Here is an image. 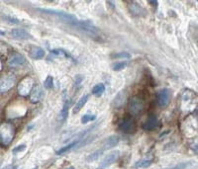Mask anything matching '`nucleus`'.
<instances>
[{
    "instance_id": "nucleus-1",
    "label": "nucleus",
    "mask_w": 198,
    "mask_h": 169,
    "mask_svg": "<svg viewBox=\"0 0 198 169\" xmlns=\"http://www.w3.org/2000/svg\"><path fill=\"white\" fill-rule=\"evenodd\" d=\"M16 134V129L13 124L3 122L0 124V143L7 146L13 141Z\"/></svg>"
},
{
    "instance_id": "nucleus-2",
    "label": "nucleus",
    "mask_w": 198,
    "mask_h": 169,
    "mask_svg": "<svg viewBox=\"0 0 198 169\" xmlns=\"http://www.w3.org/2000/svg\"><path fill=\"white\" fill-rule=\"evenodd\" d=\"M74 28H77L79 31H81L82 33L86 34L88 37L92 38L94 40H101V32L100 30H98L93 24L89 21H79L73 25Z\"/></svg>"
},
{
    "instance_id": "nucleus-3",
    "label": "nucleus",
    "mask_w": 198,
    "mask_h": 169,
    "mask_svg": "<svg viewBox=\"0 0 198 169\" xmlns=\"http://www.w3.org/2000/svg\"><path fill=\"white\" fill-rule=\"evenodd\" d=\"M37 11H40L42 13L47 14V15H51V16H55L57 17L59 20L63 21L66 24H70L71 26H73L74 24L77 22V18L70 13H66L65 11H59V10H52V9H44V8H38Z\"/></svg>"
},
{
    "instance_id": "nucleus-4",
    "label": "nucleus",
    "mask_w": 198,
    "mask_h": 169,
    "mask_svg": "<svg viewBox=\"0 0 198 169\" xmlns=\"http://www.w3.org/2000/svg\"><path fill=\"white\" fill-rule=\"evenodd\" d=\"M34 87V79L31 76H25L18 84V93L22 97L30 95Z\"/></svg>"
},
{
    "instance_id": "nucleus-5",
    "label": "nucleus",
    "mask_w": 198,
    "mask_h": 169,
    "mask_svg": "<svg viewBox=\"0 0 198 169\" xmlns=\"http://www.w3.org/2000/svg\"><path fill=\"white\" fill-rule=\"evenodd\" d=\"M119 130H121L125 134H134L137 130V124L135 120L130 116H126L119 122Z\"/></svg>"
},
{
    "instance_id": "nucleus-6",
    "label": "nucleus",
    "mask_w": 198,
    "mask_h": 169,
    "mask_svg": "<svg viewBox=\"0 0 198 169\" xmlns=\"http://www.w3.org/2000/svg\"><path fill=\"white\" fill-rule=\"evenodd\" d=\"M144 102L139 97H133L129 101V110L133 115H139L144 110Z\"/></svg>"
},
{
    "instance_id": "nucleus-7",
    "label": "nucleus",
    "mask_w": 198,
    "mask_h": 169,
    "mask_svg": "<svg viewBox=\"0 0 198 169\" xmlns=\"http://www.w3.org/2000/svg\"><path fill=\"white\" fill-rule=\"evenodd\" d=\"M16 78L13 75H4L0 77V92H7L15 85Z\"/></svg>"
},
{
    "instance_id": "nucleus-8",
    "label": "nucleus",
    "mask_w": 198,
    "mask_h": 169,
    "mask_svg": "<svg viewBox=\"0 0 198 169\" xmlns=\"http://www.w3.org/2000/svg\"><path fill=\"white\" fill-rule=\"evenodd\" d=\"M119 156H120V152L118 150H115V151L108 153L100 162L98 169H104V168L109 167L110 165H112L113 163H115V161H117V159L119 158Z\"/></svg>"
},
{
    "instance_id": "nucleus-9",
    "label": "nucleus",
    "mask_w": 198,
    "mask_h": 169,
    "mask_svg": "<svg viewBox=\"0 0 198 169\" xmlns=\"http://www.w3.org/2000/svg\"><path fill=\"white\" fill-rule=\"evenodd\" d=\"M25 61H26V59L23 54L19 53H12L7 59V64L10 67H16L24 64Z\"/></svg>"
},
{
    "instance_id": "nucleus-10",
    "label": "nucleus",
    "mask_w": 198,
    "mask_h": 169,
    "mask_svg": "<svg viewBox=\"0 0 198 169\" xmlns=\"http://www.w3.org/2000/svg\"><path fill=\"white\" fill-rule=\"evenodd\" d=\"M157 100H158V104L160 106V107H165V106H168V104L169 103V100H170L169 89H168V88L160 89L158 92Z\"/></svg>"
},
{
    "instance_id": "nucleus-11",
    "label": "nucleus",
    "mask_w": 198,
    "mask_h": 169,
    "mask_svg": "<svg viewBox=\"0 0 198 169\" xmlns=\"http://www.w3.org/2000/svg\"><path fill=\"white\" fill-rule=\"evenodd\" d=\"M128 8L130 13H131L133 16L136 17H143L146 15V12L145 9L142 7L140 4H138L137 2L132 1V2H129L128 3Z\"/></svg>"
},
{
    "instance_id": "nucleus-12",
    "label": "nucleus",
    "mask_w": 198,
    "mask_h": 169,
    "mask_svg": "<svg viewBox=\"0 0 198 169\" xmlns=\"http://www.w3.org/2000/svg\"><path fill=\"white\" fill-rule=\"evenodd\" d=\"M142 127H143L145 131H153L154 129H157L158 127H159V121L158 120L157 116L150 115Z\"/></svg>"
},
{
    "instance_id": "nucleus-13",
    "label": "nucleus",
    "mask_w": 198,
    "mask_h": 169,
    "mask_svg": "<svg viewBox=\"0 0 198 169\" xmlns=\"http://www.w3.org/2000/svg\"><path fill=\"white\" fill-rule=\"evenodd\" d=\"M10 35L12 38H14L16 40H31L32 36H31L27 31L24 29H13L10 31Z\"/></svg>"
},
{
    "instance_id": "nucleus-14",
    "label": "nucleus",
    "mask_w": 198,
    "mask_h": 169,
    "mask_svg": "<svg viewBox=\"0 0 198 169\" xmlns=\"http://www.w3.org/2000/svg\"><path fill=\"white\" fill-rule=\"evenodd\" d=\"M120 141V139L118 136H111L109 137H107L106 140H105L102 143V150L104 151V150H109L111 148L115 147L119 143Z\"/></svg>"
},
{
    "instance_id": "nucleus-15",
    "label": "nucleus",
    "mask_w": 198,
    "mask_h": 169,
    "mask_svg": "<svg viewBox=\"0 0 198 169\" xmlns=\"http://www.w3.org/2000/svg\"><path fill=\"white\" fill-rule=\"evenodd\" d=\"M44 96V91L40 85H36L33 87L32 91L30 93V100L33 103H38Z\"/></svg>"
},
{
    "instance_id": "nucleus-16",
    "label": "nucleus",
    "mask_w": 198,
    "mask_h": 169,
    "mask_svg": "<svg viewBox=\"0 0 198 169\" xmlns=\"http://www.w3.org/2000/svg\"><path fill=\"white\" fill-rule=\"evenodd\" d=\"M29 55H30V58L33 59H41L44 58L45 51L40 47H32L30 49Z\"/></svg>"
},
{
    "instance_id": "nucleus-17",
    "label": "nucleus",
    "mask_w": 198,
    "mask_h": 169,
    "mask_svg": "<svg viewBox=\"0 0 198 169\" xmlns=\"http://www.w3.org/2000/svg\"><path fill=\"white\" fill-rule=\"evenodd\" d=\"M87 101H88V95H84V96H82L81 98H80L78 100V102L76 104V106H74L73 110H72L73 114H77V113L83 108V106L86 104V102H87Z\"/></svg>"
},
{
    "instance_id": "nucleus-18",
    "label": "nucleus",
    "mask_w": 198,
    "mask_h": 169,
    "mask_svg": "<svg viewBox=\"0 0 198 169\" xmlns=\"http://www.w3.org/2000/svg\"><path fill=\"white\" fill-rule=\"evenodd\" d=\"M125 101H126V93L125 92H120L114 100L115 107H117V108L121 107V106L125 103Z\"/></svg>"
},
{
    "instance_id": "nucleus-19",
    "label": "nucleus",
    "mask_w": 198,
    "mask_h": 169,
    "mask_svg": "<svg viewBox=\"0 0 198 169\" xmlns=\"http://www.w3.org/2000/svg\"><path fill=\"white\" fill-rule=\"evenodd\" d=\"M95 140V136H83V140L82 141H78L77 145L76 146V148H80L82 146H85L86 145H88L91 141H93Z\"/></svg>"
},
{
    "instance_id": "nucleus-20",
    "label": "nucleus",
    "mask_w": 198,
    "mask_h": 169,
    "mask_svg": "<svg viewBox=\"0 0 198 169\" xmlns=\"http://www.w3.org/2000/svg\"><path fill=\"white\" fill-rule=\"evenodd\" d=\"M104 91H105V86L103 83H98L92 88V94L96 97H100L104 93Z\"/></svg>"
},
{
    "instance_id": "nucleus-21",
    "label": "nucleus",
    "mask_w": 198,
    "mask_h": 169,
    "mask_svg": "<svg viewBox=\"0 0 198 169\" xmlns=\"http://www.w3.org/2000/svg\"><path fill=\"white\" fill-rule=\"evenodd\" d=\"M70 104V101H69V100H66V101L65 102V105H64V107H63V109H61L60 114V117L61 121H65L66 120L67 115H69Z\"/></svg>"
},
{
    "instance_id": "nucleus-22",
    "label": "nucleus",
    "mask_w": 198,
    "mask_h": 169,
    "mask_svg": "<svg viewBox=\"0 0 198 169\" xmlns=\"http://www.w3.org/2000/svg\"><path fill=\"white\" fill-rule=\"evenodd\" d=\"M103 154V150L102 149H98V150H96V151H94L93 153H91L90 155H88L87 157H86V161L87 162H94V161H96L99 157H100V156Z\"/></svg>"
},
{
    "instance_id": "nucleus-23",
    "label": "nucleus",
    "mask_w": 198,
    "mask_h": 169,
    "mask_svg": "<svg viewBox=\"0 0 198 169\" xmlns=\"http://www.w3.org/2000/svg\"><path fill=\"white\" fill-rule=\"evenodd\" d=\"M77 142H78V141H72L71 143H70V145H67V146H64V147H61L60 149H59L55 153H57L58 155H60V154H64V153H65V152H67V151H70V150L71 148L76 147V146L77 145Z\"/></svg>"
},
{
    "instance_id": "nucleus-24",
    "label": "nucleus",
    "mask_w": 198,
    "mask_h": 169,
    "mask_svg": "<svg viewBox=\"0 0 198 169\" xmlns=\"http://www.w3.org/2000/svg\"><path fill=\"white\" fill-rule=\"evenodd\" d=\"M153 163L152 160H148V159H143V160H140L138 161L137 163L135 164L136 168H147L148 166H151Z\"/></svg>"
},
{
    "instance_id": "nucleus-25",
    "label": "nucleus",
    "mask_w": 198,
    "mask_h": 169,
    "mask_svg": "<svg viewBox=\"0 0 198 169\" xmlns=\"http://www.w3.org/2000/svg\"><path fill=\"white\" fill-rule=\"evenodd\" d=\"M96 119V116L95 115H91V114H85L81 117V123L82 124H86L88 122H91V121H94Z\"/></svg>"
},
{
    "instance_id": "nucleus-26",
    "label": "nucleus",
    "mask_w": 198,
    "mask_h": 169,
    "mask_svg": "<svg viewBox=\"0 0 198 169\" xmlns=\"http://www.w3.org/2000/svg\"><path fill=\"white\" fill-rule=\"evenodd\" d=\"M126 66H127V62L121 61V62H117V64H115L112 68H113V70H115V71H119V70L124 69Z\"/></svg>"
},
{
    "instance_id": "nucleus-27",
    "label": "nucleus",
    "mask_w": 198,
    "mask_h": 169,
    "mask_svg": "<svg viewBox=\"0 0 198 169\" xmlns=\"http://www.w3.org/2000/svg\"><path fill=\"white\" fill-rule=\"evenodd\" d=\"M111 56H112L113 59H130L131 58V54L129 53L124 52V53H119V54H114Z\"/></svg>"
},
{
    "instance_id": "nucleus-28",
    "label": "nucleus",
    "mask_w": 198,
    "mask_h": 169,
    "mask_svg": "<svg viewBox=\"0 0 198 169\" xmlns=\"http://www.w3.org/2000/svg\"><path fill=\"white\" fill-rule=\"evenodd\" d=\"M44 85L47 89H51L54 87V79L52 76H48L45 80V82H44Z\"/></svg>"
},
{
    "instance_id": "nucleus-29",
    "label": "nucleus",
    "mask_w": 198,
    "mask_h": 169,
    "mask_svg": "<svg viewBox=\"0 0 198 169\" xmlns=\"http://www.w3.org/2000/svg\"><path fill=\"white\" fill-rule=\"evenodd\" d=\"M191 163L190 162H182V163H179L175 166H173L171 168H169V169H186L187 166H189Z\"/></svg>"
},
{
    "instance_id": "nucleus-30",
    "label": "nucleus",
    "mask_w": 198,
    "mask_h": 169,
    "mask_svg": "<svg viewBox=\"0 0 198 169\" xmlns=\"http://www.w3.org/2000/svg\"><path fill=\"white\" fill-rule=\"evenodd\" d=\"M52 53L55 54H63L65 56H67L69 54H67L64 49H52Z\"/></svg>"
},
{
    "instance_id": "nucleus-31",
    "label": "nucleus",
    "mask_w": 198,
    "mask_h": 169,
    "mask_svg": "<svg viewBox=\"0 0 198 169\" xmlns=\"http://www.w3.org/2000/svg\"><path fill=\"white\" fill-rule=\"evenodd\" d=\"M25 149H26V146H25V145H21V146H19L15 147V148L13 149V152H14V153L21 152V151H23V150H25Z\"/></svg>"
},
{
    "instance_id": "nucleus-32",
    "label": "nucleus",
    "mask_w": 198,
    "mask_h": 169,
    "mask_svg": "<svg viewBox=\"0 0 198 169\" xmlns=\"http://www.w3.org/2000/svg\"><path fill=\"white\" fill-rule=\"evenodd\" d=\"M5 18H6L5 20L8 21L9 23H12V24H19L20 23L19 20H17V19H15V18H11V17H5Z\"/></svg>"
},
{
    "instance_id": "nucleus-33",
    "label": "nucleus",
    "mask_w": 198,
    "mask_h": 169,
    "mask_svg": "<svg viewBox=\"0 0 198 169\" xmlns=\"http://www.w3.org/2000/svg\"><path fill=\"white\" fill-rule=\"evenodd\" d=\"M150 3L152 5H154V6H157L158 5V1H150Z\"/></svg>"
},
{
    "instance_id": "nucleus-34",
    "label": "nucleus",
    "mask_w": 198,
    "mask_h": 169,
    "mask_svg": "<svg viewBox=\"0 0 198 169\" xmlns=\"http://www.w3.org/2000/svg\"><path fill=\"white\" fill-rule=\"evenodd\" d=\"M1 69H2V62L0 60V71H1Z\"/></svg>"
},
{
    "instance_id": "nucleus-35",
    "label": "nucleus",
    "mask_w": 198,
    "mask_h": 169,
    "mask_svg": "<svg viewBox=\"0 0 198 169\" xmlns=\"http://www.w3.org/2000/svg\"><path fill=\"white\" fill-rule=\"evenodd\" d=\"M69 169H73V168H69Z\"/></svg>"
}]
</instances>
